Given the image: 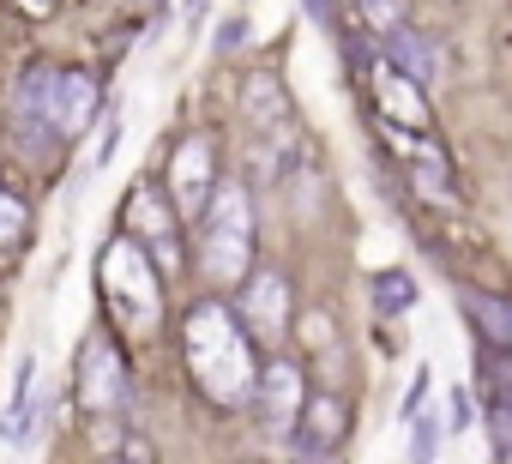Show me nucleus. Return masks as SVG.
I'll use <instances>...</instances> for the list:
<instances>
[{
    "label": "nucleus",
    "mask_w": 512,
    "mask_h": 464,
    "mask_svg": "<svg viewBox=\"0 0 512 464\" xmlns=\"http://www.w3.org/2000/svg\"><path fill=\"white\" fill-rule=\"evenodd\" d=\"M181 344H187V374L193 386L217 404V410H247L253 404V386H260V362H253V332L241 326V314L229 302H193L187 308V326H181Z\"/></svg>",
    "instance_id": "obj_1"
},
{
    "label": "nucleus",
    "mask_w": 512,
    "mask_h": 464,
    "mask_svg": "<svg viewBox=\"0 0 512 464\" xmlns=\"http://www.w3.org/2000/svg\"><path fill=\"white\" fill-rule=\"evenodd\" d=\"M97 296L121 332H157L163 326V272L151 266V254L127 229H115L97 254Z\"/></svg>",
    "instance_id": "obj_2"
},
{
    "label": "nucleus",
    "mask_w": 512,
    "mask_h": 464,
    "mask_svg": "<svg viewBox=\"0 0 512 464\" xmlns=\"http://www.w3.org/2000/svg\"><path fill=\"white\" fill-rule=\"evenodd\" d=\"M193 223H199V272L217 290H235L253 266V199H247V187L217 181Z\"/></svg>",
    "instance_id": "obj_3"
},
{
    "label": "nucleus",
    "mask_w": 512,
    "mask_h": 464,
    "mask_svg": "<svg viewBox=\"0 0 512 464\" xmlns=\"http://www.w3.org/2000/svg\"><path fill=\"white\" fill-rule=\"evenodd\" d=\"M181 211L169 205V193H163V181H139L133 193H127V205H121V229L151 254V266L163 272V278H181V266H187V254H181Z\"/></svg>",
    "instance_id": "obj_4"
},
{
    "label": "nucleus",
    "mask_w": 512,
    "mask_h": 464,
    "mask_svg": "<svg viewBox=\"0 0 512 464\" xmlns=\"http://www.w3.org/2000/svg\"><path fill=\"white\" fill-rule=\"evenodd\" d=\"M241 320L253 326V344L278 350L296 326V290L284 272H247L241 278Z\"/></svg>",
    "instance_id": "obj_5"
},
{
    "label": "nucleus",
    "mask_w": 512,
    "mask_h": 464,
    "mask_svg": "<svg viewBox=\"0 0 512 464\" xmlns=\"http://www.w3.org/2000/svg\"><path fill=\"white\" fill-rule=\"evenodd\" d=\"M73 392H79V404L91 416H109V410L127 404V362H121V350H115L109 332H91L79 344V380H73Z\"/></svg>",
    "instance_id": "obj_6"
},
{
    "label": "nucleus",
    "mask_w": 512,
    "mask_h": 464,
    "mask_svg": "<svg viewBox=\"0 0 512 464\" xmlns=\"http://www.w3.org/2000/svg\"><path fill=\"white\" fill-rule=\"evenodd\" d=\"M211 187H217V169H211V145H205L199 133H187V139L175 145L169 169H163V193H169V205H175V211L193 223V217L205 211Z\"/></svg>",
    "instance_id": "obj_7"
},
{
    "label": "nucleus",
    "mask_w": 512,
    "mask_h": 464,
    "mask_svg": "<svg viewBox=\"0 0 512 464\" xmlns=\"http://www.w3.org/2000/svg\"><path fill=\"white\" fill-rule=\"evenodd\" d=\"M344 440H350V410H344V398L308 392V398H302V416H296V428H290V452H296V458H332Z\"/></svg>",
    "instance_id": "obj_8"
},
{
    "label": "nucleus",
    "mask_w": 512,
    "mask_h": 464,
    "mask_svg": "<svg viewBox=\"0 0 512 464\" xmlns=\"http://www.w3.org/2000/svg\"><path fill=\"white\" fill-rule=\"evenodd\" d=\"M302 398H308V380H302V368H296L290 356H278V362H266V368H260L253 404H260V416H266V428H272V434H290V428H296Z\"/></svg>",
    "instance_id": "obj_9"
},
{
    "label": "nucleus",
    "mask_w": 512,
    "mask_h": 464,
    "mask_svg": "<svg viewBox=\"0 0 512 464\" xmlns=\"http://www.w3.org/2000/svg\"><path fill=\"white\" fill-rule=\"evenodd\" d=\"M43 368L37 356H19V374H13V404H7V422H0V434H7V446L31 452L37 446V428H43Z\"/></svg>",
    "instance_id": "obj_10"
},
{
    "label": "nucleus",
    "mask_w": 512,
    "mask_h": 464,
    "mask_svg": "<svg viewBox=\"0 0 512 464\" xmlns=\"http://www.w3.org/2000/svg\"><path fill=\"white\" fill-rule=\"evenodd\" d=\"M368 97L380 103V121H398V127H428V97L410 73L398 67H368Z\"/></svg>",
    "instance_id": "obj_11"
},
{
    "label": "nucleus",
    "mask_w": 512,
    "mask_h": 464,
    "mask_svg": "<svg viewBox=\"0 0 512 464\" xmlns=\"http://www.w3.org/2000/svg\"><path fill=\"white\" fill-rule=\"evenodd\" d=\"M380 49H386V67L410 73L422 91H428V85H440V73H446V55H440V43H434V37H422L410 19H404L398 31H386V37H380Z\"/></svg>",
    "instance_id": "obj_12"
},
{
    "label": "nucleus",
    "mask_w": 512,
    "mask_h": 464,
    "mask_svg": "<svg viewBox=\"0 0 512 464\" xmlns=\"http://www.w3.org/2000/svg\"><path fill=\"white\" fill-rule=\"evenodd\" d=\"M416 308V278L410 272H374V314H410Z\"/></svg>",
    "instance_id": "obj_13"
},
{
    "label": "nucleus",
    "mask_w": 512,
    "mask_h": 464,
    "mask_svg": "<svg viewBox=\"0 0 512 464\" xmlns=\"http://www.w3.org/2000/svg\"><path fill=\"white\" fill-rule=\"evenodd\" d=\"M350 19H356L368 37H386V31H398V25H404V0H356Z\"/></svg>",
    "instance_id": "obj_14"
},
{
    "label": "nucleus",
    "mask_w": 512,
    "mask_h": 464,
    "mask_svg": "<svg viewBox=\"0 0 512 464\" xmlns=\"http://www.w3.org/2000/svg\"><path fill=\"white\" fill-rule=\"evenodd\" d=\"M25 229H31V205H25L19 193H7V187H0V248H7V242H19Z\"/></svg>",
    "instance_id": "obj_15"
},
{
    "label": "nucleus",
    "mask_w": 512,
    "mask_h": 464,
    "mask_svg": "<svg viewBox=\"0 0 512 464\" xmlns=\"http://www.w3.org/2000/svg\"><path fill=\"white\" fill-rule=\"evenodd\" d=\"M410 452L416 458L440 452V410H410Z\"/></svg>",
    "instance_id": "obj_16"
},
{
    "label": "nucleus",
    "mask_w": 512,
    "mask_h": 464,
    "mask_svg": "<svg viewBox=\"0 0 512 464\" xmlns=\"http://www.w3.org/2000/svg\"><path fill=\"white\" fill-rule=\"evenodd\" d=\"M115 151H121V109L103 115V133H97V145H91V169L103 175V169L115 163Z\"/></svg>",
    "instance_id": "obj_17"
},
{
    "label": "nucleus",
    "mask_w": 512,
    "mask_h": 464,
    "mask_svg": "<svg viewBox=\"0 0 512 464\" xmlns=\"http://www.w3.org/2000/svg\"><path fill=\"white\" fill-rule=\"evenodd\" d=\"M247 37H253V31H247V19H223V31H217V55H235Z\"/></svg>",
    "instance_id": "obj_18"
},
{
    "label": "nucleus",
    "mask_w": 512,
    "mask_h": 464,
    "mask_svg": "<svg viewBox=\"0 0 512 464\" xmlns=\"http://www.w3.org/2000/svg\"><path fill=\"white\" fill-rule=\"evenodd\" d=\"M476 428V410H470V392H452V434H470Z\"/></svg>",
    "instance_id": "obj_19"
},
{
    "label": "nucleus",
    "mask_w": 512,
    "mask_h": 464,
    "mask_svg": "<svg viewBox=\"0 0 512 464\" xmlns=\"http://www.w3.org/2000/svg\"><path fill=\"white\" fill-rule=\"evenodd\" d=\"M308 7V19H320V25H338V0H302Z\"/></svg>",
    "instance_id": "obj_20"
},
{
    "label": "nucleus",
    "mask_w": 512,
    "mask_h": 464,
    "mask_svg": "<svg viewBox=\"0 0 512 464\" xmlns=\"http://www.w3.org/2000/svg\"><path fill=\"white\" fill-rule=\"evenodd\" d=\"M205 7H211V0H187V31L199 37V25H205Z\"/></svg>",
    "instance_id": "obj_21"
},
{
    "label": "nucleus",
    "mask_w": 512,
    "mask_h": 464,
    "mask_svg": "<svg viewBox=\"0 0 512 464\" xmlns=\"http://www.w3.org/2000/svg\"><path fill=\"white\" fill-rule=\"evenodd\" d=\"M506 350H512V344H506Z\"/></svg>",
    "instance_id": "obj_22"
}]
</instances>
